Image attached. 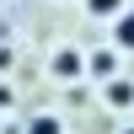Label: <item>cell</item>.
<instances>
[{
  "instance_id": "cell-5",
  "label": "cell",
  "mask_w": 134,
  "mask_h": 134,
  "mask_svg": "<svg viewBox=\"0 0 134 134\" xmlns=\"http://www.w3.org/2000/svg\"><path fill=\"white\" fill-rule=\"evenodd\" d=\"M27 134H64V124H59V113H32Z\"/></svg>"
},
{
  "instance_id": "cell-2",
  "label": "cell",
  "mask_w": 134,
  "mask_h": 134,
  "mask_svg": "<svg viewBox=\"0 0 134 134\" xmlns=\"http://www.w3.org/2000/svg\"><path fill=\"white\" fill-rule=\"evenodd\" d=\"M113 48L118 54H134V5H124L113 16Z\"/></svg>"
},
{
  "instance_id": "cell-1",
  "label": "cell",
  "mask_w": 134,
  "mask_h": 134,
  "mask_svg": "<svg viewBox=\"0 0 134 134\" xmlns=\"http://www.w3.org/2000/svg\"><path fill=\"white\" fill-rule=\"evenodd\" d=\"M48 70H54V81H81V75H86V54L81 48H59L48 59Z\"/></svg>"
},
{
  "instance_id": "cell-3",
  "label": "cell",
  "mask_w": 134,
  "mask_h": 134,
  "mask_svg": "<svg viewBox=\"0 0 134 134\" xmlns=\"http://www.w3.org/2000/svg\"><path fill=\"white\" fill-rule=\"evenodd\" d=\"M102 97H107V107H113V113H129V107H134V81H124V75H113Z\"/></svg>"
},
{
  "instance_id": "cell-7",
  "label": "cell",
  "mask_w": 134,
  "mask_h": 134,
  "mask_svg": "<svg viewBox=\"0 0 134 134\" xmlns=\"http://www.w3.org/2000/svg\"><path fill=\"white\" fill-rule=\"evenodd\" d=\"M124 134H134V124H129V129H124Z\"/></svg>"
},
{
  "instance_id": "cell-4",
  "label": "cell",
  "mask_w": 134,
  "mask_h": 134,
  "mask_svg": "<svg viewBox=\"0 0 134 134\" xmlns=\"http://www.w3.org/2000/svg\"><path fill=\"white\" fill-rule=\"evenodd\" d=\"M118 48H102V54H91V59H86V70L97 75V81H113V70H118V59H113Z\"/></svg>"
},
{
  "instance_id": "cell-6",
  "label": "cell",
  "mask_w": 134,
  "mask_h": 134,
  "mask_svg": "<svg viewBox=\"0 0 134 134\" xmlns=\"http://www.w3.org/2000/svg\"><path fill=\"white\" fill-rule=\"evenodd\" d=\"M124 5H129V0H86V16H102V21H113Z\"/></svg>"
}]
</instances>
